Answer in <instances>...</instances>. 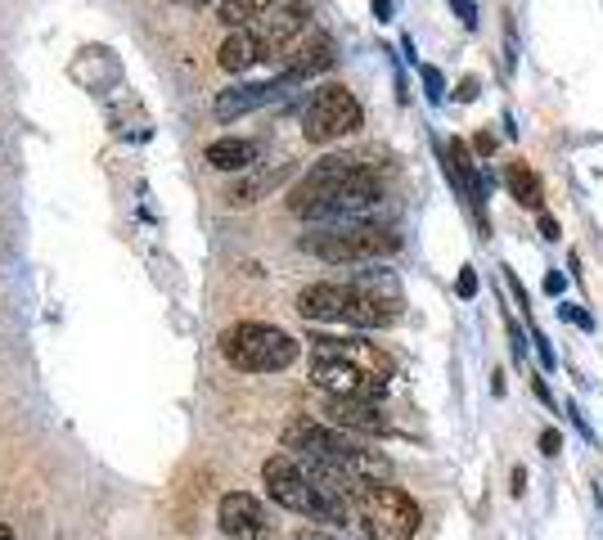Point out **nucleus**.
<instances>
[{"label": "nucleus", "instance_id": "nucleus-28", "mask_svg": "<svg viewBox=\"0 0 603 540\" xmlns=\"http://www.w3.org/2000/svg\"><path fill=\"white\" fill-rule=\"evenodd\" d=\"M474 149H478L482 158H491V154H496V135H491V131H482L478 141H474Z\"/></svg>", "mask_w": 603, "mask_h": 540}, {"label": "nucleus", "instance_id": "nucleus-9", "mask_svg": "<svg viewBox=\"0 0 603 540\" xmlns=\"http://www.w3.org/2000/svg\"><path fill=\"white\" fill-rule=\"evenodd\" d=\"M311 383L333 401H378L387 392L383 378L356 365H343V361H324V356H311Z\"/></svg>", "mask_w": 603, "mask_h": 540}, {"label": "nucleus", "instance_id": "nucleus-24", "mask_svg": "<svg viewBox=\"0 0 603 540\" xmlns=\"http://www.w3.org/2000/svg\"><path fill=\"white\" fill-rule=\"evenodd\" d=\"M459 298H478V276H474V266L459 270Z\"/></svg>", "mask_w": 603, "mask_h": 540}, {"label": "nucleus", "instance_id": "nucleus-31", "mask_svg": "<svg viewBox=\"0 0 603 540\" xmlns=\"http://www.w3.org/2000/svg\"><path fill=\"white\" fill-rule=\"evenodd\" d=\"M509 343H513V361H522L527 352H522V329L518 324H509Z\"/></svg>", "mask_w": 603, "mask_h": 540}, {"label": "nucleus", "instance_id": "nucleus-37", "mask_svg": "<svg viewBox=\"0 0 603 540\" xmlns=\"http://www.w3.org/2000/svg\"><path fill=\"white\" fill-rule=\"evenodd\" d=\"M185 6H208V0H185Z\"/></svg>", "mask_w": 603, "mask_h": 540}, {"label": "nucleus", "instance_id": "nucleus-34", "mask_svg": "<svg viewBox=\"0 0 603 540\" xmlns=\"http://www.w3.org/2000/svg\"><path fill=\"white\" fill-rule=\"evenodd\" d=\"M513 496H527V472L513 468Z\"/></svg>", "mask_w": 603, "mask_h": 540}, {"label": "nucleus", "instance_id": "nucleus-8", "mask_svg": "<svg viewBox=\"0 0 603 540\" xmlns=\"http://www.w3.org/2000/svg\"><path fill=\"white\" fill-rule=\"evenodd\" d=\"M217 522L230 540H280L275 518L266 513V505L252 491H226L217 505Z\"/></svg>", "mask_w": 603, "mask_h": 540}, {"label": "nucleus", "instance_id": "nucleus-11", "mask_svg": "<svg viewBox=\"0 0 603 540\" xmlns=\"http://www.w3.org/2000/svg\"><path fill=\"white\" fill-rule=\"evenodd\" d=\"M311 356H324V361H343V365H356L374 378H392V356L374 343H365V338H329V333H315L311 338Z\"/></svg>", "mask_w": 603, "mask_h": 540}, {"label": "nucleus", "instance_id": "nucleus-7", "mask_svg": "<svg viewBox=\"0 0 603 540\" xmlns=\"http://www.w3.org/2000/svg\"><path fill=\"white\" fill-rule=\"evenodd\" d=\"M365 126V108L361 100L339 86V82H329L320 86L311 100H306V113H302V135L311 145H333V141H347V135H356Z\"/></svg>", "mask_w": 603, "mask_h": 540}, {"label": "nucleus", "instance_id": "nucleus-20", "mask_svg": "<svg viewBox=\"0 0 603 540\" xmlns=\"http://www.w3.org/2000/svg\"><path fill=\"white\" fill-rule=\"evenodd\" d=\"M347 284H352V289H361V293H370V298L401 302V280L392 276V270H383V266H365V270H356V276H352Z\"/></svg>", "mask_w": 603, "mask_h": 540}, {"label": "nucleus", "instance_id": "nucleus-25", "mask_svg": "<svg viewBox=\"0 0 603 540\" xmlns=\"http://www.w3.org/2000/svg\"><path fill=\"white\" fill-rule=\"evenodd\" d=\"M559 315H568V320H572V324H581V329H585V333H590V329H594V320H590V315H585V311H581V307H572V302H563V307H559Z\"/></svg>", "mask_w": 603, "mask_h": 540}, {"label": "nucleus", "instance_id": "nucleus-6", "mask_svg": "<svg viewBox=\"0 0 603 540\" xmlns=\"http://www.w3.org/2000/svg\"><path fill=\"white\" fill-rule=\"evenodd\" d=\"M352 509L370 527L374 540H415L419 522H424L419 505L401 487H387V482H361L352 491Z\"/></svg>", "mask_w": 603, "mask_h": 540}, {"label": "nucleus", "instance_id": "nucleus-12", "mask_svg": "<svg viewBox=\"0 0 603 540\" xmlns=\"http://www.w3.org/2000/svg\"><path fill=\"white\" fill-rule=\"evenodd\" d=\"M298 82H289L284 73L280 77H271V82H248V86H230V91H221L217 95V117L221 122H235V117H243V113H252V108H266V104H275V100H284L289 91H293Z\"/></svg>", "mask_w": 603, "mask_h": 540}, {"label": "nucleus", "instance_id": "nucleus-1", "mask_svg": "<svg viewBox=\"0 0 603 540\" xmlns=\"http://www.w3.org/2000/svg\"><path fill=\"white\" fill-rule=\"evenodd\" d=\"M378 198H383V185L365 163L329 154V158L311 163V172H302V180L289 189V212L306 217L315 226L361 221Z\"/></svg>", "mask_w": 603, "mask_h": 540}, {"label": "nucleus", "instance_id": "nucleus-2", "mask_svg": "<svg viewBox=\"0 0 603 540\" xmlns=\"http://www.w3.org/2000/svg\"><path fill=\"white\" fill-rule=\"evenodd\" d=\"M284 450L302 464H320V468H333L343 472L352 482H387L392 478V459L365 442H356L352 433L333 428V424H315V419H293L284 433H280Z\"/></svg>", "mask_w": 603, "mask_h": 540}, {"label": "nucleus", "instance_id": "nucleus-22", "mask_svg": "<svg viewBox=\"0 0 603 540\" xmlns=\"http://www.w3.org/2000/svg\"><path fill=\"white\" fill-rule=\"evenodd\" d=\"M450 10H455V19L474 32L478 28V0H450Z\"/></svg>", "mask_w": 603, "mask_h": 540}, {"label": "nucleus", "instance_id": "nucleus-27", "mask_svg": "<svg viewBox=\"0 0 603 540\" xmlns=\"http://www.w3.org/2000/svg\"><path fill=\"white\" fill-rule=\"evenodd\" d=\"M536 352H541V361H545V370H554L559 361H554V347L545 343V333H536Z\"/></svg>", "mask_w": 603, "mask_h": 540}, {"label": "nucleus", "instance_id": "nucleus-15", "mask_svg": "<svg viewBox=\"0 0 603 540\" xmlns=\"http://www.w3.org/2000/svg\"><path fill=\"white\" fill-rule=\"evenodd\" d=\"M289 176H293L289 163H284V167H271V172H252V176H243V180H235V185L226 189V202H230V208H248V202L266 198L275 185H284Z\"/></svg>", "mask_w": 603, "mask_h": 540}, {"label": "nucleus", "instance_id": "nucleus-33", "mask_svg": "<svg viewBox=\"0 0 603 540\" xmlns=\"http://www.w3.org/2000/svg\"><path fill=\"white\" fill-rule=\"evenodd\" d=\"M509 289H513V298H518V307H522V311H531V302H527V289L518 284V276H509Z\"/></svg>", "mask_w": 603, "mask_h": 540}, {"label": "nucleus", "instance_id": "nucleus-23", "mask_svg": "<svg viewBox=\"0 0 603 540\" xmlns=\"http://www.w3.org/2000/svg\"><path fill=\"white\" fill-rule=\"evenodd\" d=\"M478 95H482V82H478V77H464V82L455 86V100H459V104H474Z\"/></svg>", "mask_w": 603, "mask_h": 540}, {"label": "nucleus", "instance_id": "nucleus-16", "mask_svg": "<svg viewBox=\"0 0 603 540\" xmlns=\"http://www.w3.org/2000/svg\"><path fill=\"white\" fill-rule=\"evenodd\" d=\"M257 59H266V54H261V45H257L252 28H243V32H226V41L217 45V63L226 68L230 77H235V73H248V68H252Z\"/></svg>", "mask_w": 603, "mask_h": 540}, {"label": "nucleus", "instance_id": "nucleus-17", "mask_svg": "<svg viewBox=\"0 0 603 540\" xmlns=\"http://www.w3.org/2000/svg\"><path fill=\"white\" fill-rule=\"evenodd\" d=\"M204 163L217 167V172H248L257 163V145L252 141H239V135H226V141H212L204 149Z\"/></svg>", "mask_w": 603, "mask_h": 540}, {"label": "nucleus", "instance_id": "nucleus-21", "mask_svg": "<svg viewBox=\"0 0 603 540\" xmlns=\"http://www.w3.org/2000/svg\"><path fill=\"white\" fill-rule=\"evenodd\" d=\"M419 77H424V95H428V104H441V100H446V77H441V68L419 63Z\"/></svg>", "mask_w": 603, "mask_h": 540}, {"label": "nucleus", "instance_id": "nucleus-30", "mask_svg": "<svg viewBox=\"0 0 603 540\" xmlns=\"http://www.w3.org/2000/svg\"><path fill=\"white\" fill-rule=\"evenodd\" d=\"M541 235H545V239H550V243H554V239H559V221H554V217H550V212H541Z\"/></svg>", "mask_w": 603, "mask_h": 540}, {"label": "nucleus", "instance_id": "nucleus-5", "mask_svg": "<svg viewBox=\"0 0 603 540\" xmlns=\"http://www.w3.org/2000/svg\"><path fill=\"white\" fill-rule=\"evenodd\" d=\"M221 356L243 374H280L302 356V343L280 324L239 320L221 333Z\"/></svg>", "mask_w": 603, "mask_h": 540}, {"label": "nucleus", "instance_id": "nucleus-10", "mask_svg": "<svg viewBox=\"0 0 603 540\" xmlns=\"http://www.w3.org/2000/svg\"><path fill=\"white\" fill-rule=\"evenodd\" d=\"M306 28H311V6H306V0H280V6L266 14L261 23H252V37H257V45H261L266 59H275V54L289 50Z\"/></svg>", "mask_w": 603, "mask_h": 540}, {"label": "nucleus", "instance_id": "nucleus-36", "mask_svg": "<svg viewBox=\"0 0 603 540\" xmlns=\"http://www.w3.org/2000/svg\"><path fill=\"white\" fill-rule=\"evenodd\" d=\"M0 540H19V536H14V527H10V522H0Z\"/></svg>", "mask_w": 603, "mask_h": 540}, {"label": "nucleus", "instance_id": "nucleus-14", "mask_svg": "<svg viewBox=\"0 0 603 540\" xmlns=\"http://www.w3.org/2000/svg\"><path fill=\"white\" fill-rule=\"evenodd\" d=\"M324 415H329L333 428H343V433H387V415L374 401H333V396H324Z\"/></svg>", "mask_w": 603, "mask_h": 540}, {"label": "nucleus", "instance_id": "nucleus-32", "mask_svg": "<svg viewBox=\"0 0 603 540\" xmlns=\"http://www.w3.org/2000/svg\"><path fill=\"white\" fill-rule=\"evenodd\" d=\"M545 293H550V298L563 293V276H559V270H550V276H545Z\"/></svg>", "mask_w": 603, "mask_h": 540}, {"label": "nucleus", "instance_id": "nucleus-19", "mask_svg": "<svg viewBox=\"0 0 603 540\" xmlns=\"http://www.w3.org/2000/svg\"><path fill=\"white\" fill-rule=\"evenodd\" d=\"M505 185H509V194L522 202V208H531V212H545V189H541V176H536L527 163H509Z\"/></svg>", "mask_w": 603, "mask_h": 540}, {"label": "nucleus", "instance_id": "nucleus-3", "mask_svg": "<svg viewBox=\"0 0 603 540\" xmlns=\"http://www.w3.org/2000/svg\"><path fill=\"white\" fill-rule=\"evenodd\" d=\"M298 315L315 324H352V329H387L401 320V302L370 298L352 284H306L298 293Z\"/></svg>", "mask_w": 603, "mask_h": 540}, {"label": "nucleus", "instance_id": "nucleus-13", "mask_svg": "<svg viewBox=\"0 0 603 540\" xmlns=\"http://www.w3.org/2000/svg\"><path fill=\"white\" fill-rule=\"evenodd\" d=\"M339 63V45H333L324 32H315L311 41H302L293 54H284V77L289 82H306L315 73H329V68Z\"/></svg>", "mask_w": 603, "mask_h": 540}, {"label": "nucleus", "instance_id": "nucleus-29", "mask_svg": "<svg viewBox=\"0 0 603 540\" xmlns=\"http://www.w3.org/2000/svg\"><path fill=\"white\" fill-rule=\"evenodd\" d=\"M370 10L378 23H392V0H370Z\"/></svg>", "mask_w": 603, "mask_h": 540}, {"label": "nucleus", "instance_id": "nucleus-4", "mask_svg": "<svg viewBox=\"0 0 603 540\" xmlns=\"http://www.w3.org/2000/svg\"><path fill=\"white\" fill-rule=\"evenodd\" d=\"M298 243L324 266H374L401 248V235H392L387 226H370V221H333V226L306 230Z\"/></svg>", "mask_w": 603, "mask_h": 540}, {"label": "nucleus", "instance_id": "nucleus-26", "mask_svg": "<svg viewBox=\"0 0 603 540\" xmlns=\"http://www.w3.org/2000/svg\"><path fill=\"white\" fill-rule=\"evenodd\" d=\"M541 450H545V455H559V450H563V437H559L554 428H545V433H541Z\"/></svg>", "mask_w": 603, "mask_h": 540}, {"label": "nucleus", "instance_id": "nucleus-35", "mask_svg": "<svg viewBox=\"0 0 603 540\" xmlns=\"http://www.w3.org/2000/svg\"><path fill=\"white\" fill-rule=\"evenodd\" d=\"M298 540H333V536H324V531H311V527H306V531H298Z\"/></svg>", "mask_w": 603, "mask_h": 540}, {"label": "nucleus", "instance_id": "nucleus-38", "mask_svg": "<svg viewBox=\"0 0 603 540\" xmlns=\"http://www.w3.org/2000/svg\"><path fill=\"white\" fill-rule=\"evenodd\" d=\"M370 540H374V536H370Z\"/></svg>", "mask_w": 603, "mask_h": 540}, {"label": "nucleus", "instance_id": "nucleus-18", "mask_svg": "<svg viewBox=\"0 0 603 540\" xmlns=\"http://www.w3.org/2000/svg\"><path fill=\"white\" fill-rule=\"evenodd\" d=\"M275 6H280V0H221L217 19H221V28H226V32H243V28L261 23Z\"/></svg>", "mask_w": 603, "mask_h": 540}]
</instances>
